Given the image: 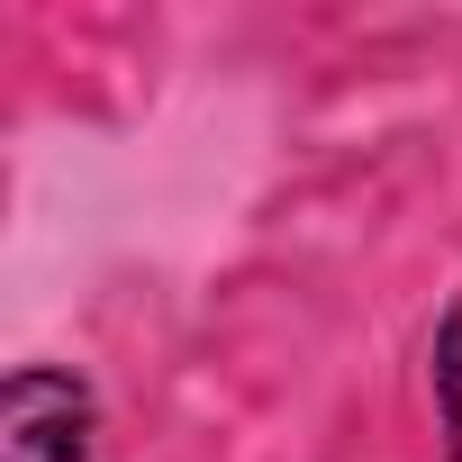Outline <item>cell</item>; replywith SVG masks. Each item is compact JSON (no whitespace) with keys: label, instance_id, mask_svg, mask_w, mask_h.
I'll list each match as a JSON object with an SVG mask.
<instances>
[{"label":"cell","instance_id":"obj_2","mask_svg":"<svg viewBox=\"0 0 462 462\" xmlns=\"http://www.w3.org/2000/svg\"><path fill=\"white\" fill-rule=\"evenodd\" d=\"M435 417H444V453L462 462V300L435 327Z\"/></svg>","mask_w":462,"mask_h":462},{"label":"cell","instance_id":"obj_1","mask_svg":"<svg viewBox=\"0 0 462 462\" xmlns=\"http://www.w3.org/2000/svg\"><path fill=\"white\" fill-rule=\"evenodd\" d=\"M91 435H100V408L73 372L55 363H28L0 390V462H91Z\"/></svg>","mask_w":462,"mask_h":462}]
</instances>
